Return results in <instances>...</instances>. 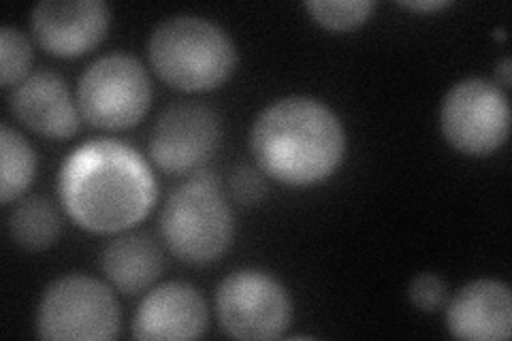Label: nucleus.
<instances>
[{
    "label": "nucleus",
    "mask_w": 512,
    "mask_h": 341,
    "mask_svg": "<svg viewBox=\"0 0 512 341\" xmlns=\"http://www.w3.org/2000/svg\"><path fill=\"white\" fill-rule=\"evenodd\" d=\"M58 194L79 229L122 233L150 214L158 184L148 162L131 145L94 139L64 158Z\"/></svg>",
    "instance_id": "f257e3e1"
},
{
    "label": "nucleus",
    "mask_w": 512,
    "mask_h": 341,
    "mask_svg": "<svg viewBox=\"0 0 512 341\" xmlns=\"http://www.w3.org/2000/svg\"><path fill=\"white\" fill-rule=\"evenodd\" d=\"M256 165L286 186L327 180L346 154L342 120L312 96H286L267 105L250 131Z\"/></svg>",
    "instance_id": "f03ea898"
},
{
    "label": "nucleus",
    "mask_w": 512,
    "mask_h": 341,
    "mask_svg": "<svg viewBox=\"0 0 512 341\" xmlns=\"http://www.w3.org/2000/svg\"><path fill=\"white\" fill-rule=\"evenodd\" d=\"M154 73L182 92L216 90L231 77L237 50L218 24L199 15H173L160 22L148 41Z\"/></svg>",
    "instance_id": "7ed1b4c3"
},
{
    "label": "nucleus",
    "mask_w": 512,
    "mask_h": 341,
    "mask_svg": "<svg viewBox=\"0 0 512 341\" xmlns=\"http://www.w3.org/2000/svg\"><path fill=\"white\" fill-rule=\"evenodd\" d=\"M160 235L171 254L190 265L214 263L227 254L235 222L216 175L199 171L173 190L160 214Z\"/></svg>",
    "instance_id": "20e7f679"
},
{
    "label": "nucleus",
    "mask_w": 512,
    "mask_h": 341,
    "mask_svg": "<svg viewBox=\"0 0 512 341\" xmlns=\"http://www.w3.org/2000/svg\"><path fill=\"white\" fill-rule=\"evenodd\" d=\"M120 333V307L111 288L90 275L71 273L45 288L37 310L41 339L107 341Z\"/></svg>",
    "instance_id": "39448f33"
},
{
    "label": "nucleus",
    "mask_w": 512,
    "mask_h": 341,
    "mask_svg": "<svg viewBox=\"0 0 512 341\" xmlns=\"http://www.w3.org/2000/svg\"><path fill=\"white\" fill-rule=\"evenodd\" d=\"M150 103V75L135 56L107 54L79 77L77 109L82 120L101 131H126L139 124Z\"/></svg>",
    "instance_id": "423d86ee"
},
{
    "label": "nucleus",
    "mask_w": 512,
    "mask_h": 341,
    "mask_svg": "<svg viewBox=\"0 0 512 341\" xmlns=\"http://www.w3.org/2000/svg\"><path fill=\"white\" fill-rule=\"evenodd\" d=\"M220 329L246 341L278 339L291 327L293 301L286 288L265 271L239 269L216 290Z\"/></svg>",
    "instance_id": "0eeeda50"
},
{
    "label": "nucleus",
    "mask_w": 512,
    "mask_h": 341,
    "mask_svg": "<svg viewBox=\"0 0 512 341\" xmlns=\"http://www.w3.org/2000/svg\"><path fill=\"white\" fill-rule=\"evenodd\" d=\"M440 126L457 152L489 156L502 148L510 133L508 96L489 79H463L444 96Z\"/></svg>",
    "instance_id": "6e6552de"
},
{
    "label": "nucleus",
    "mask_w": 512,
    "mask_h": 341,
    "mask_svg": "<svg viewBox=\"0 0 512 341\" xmlns=\"http://www.w3.org/2000/svg\"><path fill=\"white\" fill-rule=\"evenodd\" d=\"M220 145L218 116L199 103H178L160 113L152 135L150 156L169 175L199 173Z\"/></svg>",
    "instance_id": "1a4fd4ad"
},
{
    "label": "nucleus",
    "mask_w": 512,
    "mask_h": 341,
    "mask_svg": "<svg viewBox=\"0 0 512 341\" xmlns=\"http://www.w3.org/2000/svg\"><path fill=\"white\" fill-rule=\"evenodd\" d=\"M109 5L103 0H43L30 15L37 43L56 58H79L107 37Z\"/></svg>",
    "instance_id": "9d476101"
},
{
    "label": "nucleus",
    "mask_w": 512,
    "mask_h": 341,
    "mask_svg": "<svg viewBox=\"0 0 512 341\" xmlns=\"http://www.w3.org/2000/svg\"><path fill=\"white\" fill-rule=\"evenodd\" d=\"M9 109L32 133L56 141L71 139L82 122L77 101H73L64 79L45 69L30 73L11 88Z\"/></svg>",
    "instance_id": "9b49d317"
},
{
    "label": "nucleus",
    "mask_w": 512,
    "mask_h": 341,
    "mask_svg": "<svg viewBox=\"0 0 512 341\" xmlns=\"http://www.w3.org/2000/svg\"><path fill=\"white\" fill-rule=\"evenodd\" d=\"M207 305L186 282H167L150 290L137 307L133 337L143 341L199 339L207 331Z\"/></svg>",
    "instance_id": "f8f14e48"
},
{
    "label": "nucleus",
    "mask_w": 512,
    "mask_h": 341,
    "mask_svg": "<svg viewBox=\"0 0 512 341\" xmlns=\"http://www.w3.org/2000/svg\"><path fill=\"white\" fill-rule=\"evenodd\" d=\"M446 327L457 339L504 341L512 333V295L506 282L474 280L448 303Z\"/></svg>",
    "instance_id": "ddd939ff"
},
{
    "label": "nucleus",
    "mask_w": 512,
    "mask_h": 341,
    "mask_svg": "<svg viewBox=\"0 0 512 341\" xmlns=\"http://www.w3.org/2000/svg\"><path fill=\"white\" fill-rule=\"evenodd\" d=\"M163 250L148 233H128L109 241L101 256L105 278L122 295H139L163 273Z\"/></svg>",
    "instance_id": "4468645a"
},
{
    "label": "nucleus",
    "mask_w": 512,
    "mask_h": 341,
    "mask_svg": "<svg viewBox=\"0 0 512 341\" xmlns=\"http://www.w3.org/2000/svg\"><path fill=\"white\" fill-rule=\"evenodd\" d=\"M7 229L18 246L39 252L54 246L62 231V222L50 199L28 197L11 209Z\"/></svg>",
    "instance_id": "2eb2a0df"
},
{
    "label": "nucleus",
    "mask_w": 512,
    "mask_h": 341,
    "mask_svg": "<svg viewBox=\"0 0 512 341\" xmlns=\"http://www.w3.org/2000/svg\"><path fill=\"white\" fill-rule=\"evenodd\" d=\"M3 148V180H0V201L9 205L28 190L37 175V152L22 133L9 124L0 128Z\"/></svg>",
    "instance_id": "dca6fc26"
},
{
    "label": "nucleus",
    "mask_w": 512,
    "mask_h": 341,
    "mask_svg": "<svg viewBox=\"0 0 512 341\" xmlns=\"http://www.w3.org/2000/svg\"><path fill=\"white\" fill-rule=\"evenodd\" d=\"M303 7L318 26L335 32L363 26L374 11L372 0H310Z\"/></svg>",
    "instance_id": "f3484780"
},
{
    "label": "nucleus",
    "mask_w": 512,
    "mask_h": 341,
    "mask_svg": "<svg viewBox=\"0 0 512 341\" xmlns=\"http://www.w3.org/2000/svg\"><path fill=\"white\" fill-rule=\"evenodd\" d=\"M32 45L22 30L13 26L0 28V84L13 88L30 75Z\"/></svg>",
    "instance_id": "a211bd4d"
},
{
    "label": "nucleus",
    "mask_w": 512,
    "mask_h": 341,
    "mask_svg": "<svg viewBox=\"0 0 512 341\" xmlns=\"http://www.w3.org/2000/svg\"><path fill=\"white\" fill-rule=\"evenodd\" d=\"M408 299L416 310L434 314L446 303V284L436 273H419L408 286Z\"/></svg>",
    "instance_id": "6ab92c4d"
},
{
    "label": "nucleus",
    "mask_w": 512,
    "mask_h": 341,
    "mask_svg": "<svg viewBox=\"0 0 512 341\" xmlns=\"http://www.w3.org/2000/svg\"><path fill=\"white\" fill-rule=\"evenodd\" d=\"M229 188H231V194H233V201L237 205H242V207L259 205L267 194L265 177L254 167H248V165L237 167L233 171Z\"/></svg>",
    "instance_id": "aec40b11"
},
{
    "label": "nucleus",
    "mask_w": 512,
    "mask_h": 341,
    "mask_svg": "<svg viewBox=\"0 0 512 341\" xmlns=\"http://www.w3.org/2000/svg\"><path fill=\"white\" fill-rule=\"evenodd\" d=\"M451 5H453L451 0H416V3H399V7H404L408 11H423V13L440 11V9H446Z\"/></svg>",
    "instance_id": "412c9836"
},
{
    "label": "nucleus",
    "mask_w": 512,
    "mask_h": 341,
    "mask_svg": "<svg viewBox=\"0 0 512 341\" xmlns=\"http://www.w3.org/2000/svg\"><path fill=\"white\" fill-rule=\"evenodd\" d=\"M510 58H504L502 62H500V67H498V73H500V81H502V86L504 88H510Z\"/></svg>",
    "instance_id": "4be33fe9"
}]
</instances>
